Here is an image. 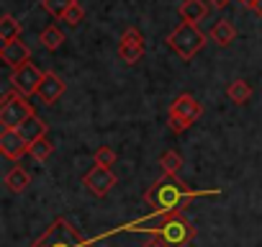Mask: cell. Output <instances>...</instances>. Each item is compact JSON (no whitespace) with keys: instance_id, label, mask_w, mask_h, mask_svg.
I'll return each instance as SVG.
<instances>
[{"instance_id":"28","label":"cell","mask_w":262,"mask_h":247,"mask_svg":"<svg viewBox=\"0 0 262 247\" xmlns=\"http://www.w3.org/2000/svg\"><path fill=\"white\" fill-rule=\"evenodd\" d=\"M239 3L247 6V8H254V6H257V0H239Z\"/></svg>"},{"instance_id":"22","label":"cell","mask_w":262,"mask_h":247,"mask_svg":"<svg viewBox=\"0 0 262 247\" xmlns=\"http://www.w3.org/2000/svg\"><path fill=\"white\" fill-rule=\"evenodd\" d=\"M52 152H54V145H52L47 137H44V139H39V142H34V145L29 147V155H31L36 162H44Z\"/></svg>"},{"instance_id":"4","label":"cell","mask_w":262,"mask_h":247,"mask_svg":"<svg viewBox=\"0 0 262 247\" xmlns=\"http://www.w3.org/2000/svg\"><path fill=\"white\" fill-rule=\"evenodd\" d=\"M203 113V106L198 103L195 95L183 93L170 103V113H167V127L175 134H183L185 129L193 127V121H198V116Z\"/></svg>"},{"instance_id":"12","label":"cell","mask_w":262,"mask_h":247,"mask_svg":"<svg viewBox=\"0 0 262 247\" xmlns=\"http://www.w3.org/2000/svg\"><path fill=\"white\" fill-rule=\"evenodd\" d=\"M62 93H64L62 77H59L57 72H44V80H41V85H39V90H36V95L41 98V103L52 106V103H57V100L62 98Z\"/></svg>"},{"instance_id":"18","label":"cell","mask_w":262,"mask_h":247,"mask_svg":"<svg viewBox=\"0 0 262 247\" xmlns=\"http://www.w3.org/2000/svg\"><path fill=\"white\" fill-rule=\"evenodd\" d=\"M0 39H3V44L21 39V24L11 13H6L3 18H0Z\"/></svg>"},{"instance_id":"10","label":"cell","mask_w":262,"mask_h":247,"mask_svg":"<svg viewBox=\"0 0 262 247\" xmlns=\"http://www.w3.org/2000/svg\"><path fill=\"white\" fill-rule=\"evenodd\" d=\"M0 152L8 160L18 162L24 155H29V142L16 129H3V134H0Z\"/></svg>"},{"instance_id":"27","label":"cell","mask_w":262,"mask_h":247,"mask_svg":"<svg viewBox=\"0 0 262 247\" xmlns=\"http://www.w3.org/2000/svg\"><path fill=\"white\" fill-rule=\"evenodd\" d=\"M252 11H254V13H257V16H259V18H262V0H257V6H254V8H252Z\"/></svg>"},{"instance_id":"24","label":"cell","mask_w":262,"mask_h":247,"mask_svg":"<svg viewBox=\"0 0 262 247\" xmlns=\"http://www.w3.org/2000/svg\"><path fill=\"white\" fill-rule=\"evenodd\" d=\"M82 18H85V11H82V6H80V3H75V6L64 13V18H62V21H67V26H72V29H75V26H80V21H82Z\"/></svg>"},{"instance_id":"26","label":"cell","mask_w":262,"mask_h":247,"mask_svg":"<svg viewBox=\"0 0 262 247\" xmlns=\"http://www.w3.org/2000/svg\"><path fill=\"white\" fill-rule=\"evenodd\" d=\"M142 247H165V242H162V239H157V237H152V239H149V242H144Z\"/></svg>"},{"instance_id":"7","label":"cell","mask_w":262,"mask_h":247,"mask_svg":"<svg viewBox=\"0 0 262 247\" xmlns=\"http://www.w3.org/2000/svg\"><path fill=\"white\" fill-rule=\"evenodd\" d=\"M41 80H44V72H41L34 62H26L24 67L13 70V75H11V85H13V90L21 93V95H36Z\"/></svg>"},{"instance_id":"19","label":"cell","mask_w":262,"mask_h":247,"mask_svg":"<svg viewBox=\"0 0 262 247\" xmlns=\"http://www.w3.org/2000/svg\"><path fill=\"white\" fill-rule=\"evenodd\" d=\"M67 39H64V34L57 29V26H47L44 31H41V44L49 49V52H54V49H59L62 44H64Z\"/></svg>"},{"instance_id":"20","label":"cell","mask_w":262,"mask_h":247,"mask_svg":"<svg viewBox=\"0 0 262 247\" xmlns=\"http://www.w3.org/2000/svg\"><path fill=\"white\" fill-rule=\"evenodd\" d=\"M160 168H162V175H178L180 168H183V157L170 150V152H165L160 157Z\"/></svg>"},{"instance_id":"25","label":"cell","mask_w":262,"mask_h":247,"mask_svg":"<svg viewBox=\"0 0 262 247\" xmlns=\"http://www.w3.org/2000/svg\"><path fill=\"white\" fill-rule=\"evenodd\" d=\"M208 6L216 8V11H224V8L229 6V0H208Z\"/></svg>"},{"instance_id":"6","label":"cell","mask_w":262,"mask_h":247,"mask_svg":"<svg viewBox=\"0 0 262 247\" xmlns=\"http://www.w3.org/2000/svg\"><path fill=\"white\" fill-rule=\"evenodd\" d=\"M34 113L31 103L26 100V95L21 93H6L3 98V106H0V123H3V129H18L21 123H26Z\"/></svg>"},{"instance_id":"14","label":"cell","mask_w":262,"mask_h":247,"mask_svg":"<svg viewBox=\"0 0 262 247\" xmlns=\"http://www.w3.org/2000/svg\"><path fill=\"white\" fill-rule=\"evenodd\" d=\"M47 129H49V127H47V121H44V118L31 116L26 123H21V127H18L16 132H18V134L29 142V147H31L34 142H39V139H44V137H47Z\"/></svg>"},{"instance_id":"8","label":"cell","mask_w":262,"mask_h":247,"mask_svg":"<svg viewBox=\"0 0 262 247\" xmlns=\"http://www.w3.org/2000/svg\"><path fill=\"white\" fill-rule=\"evenodd\" d=\"M144 36H142V31L139 29H126L123 31V36H121V42H118V59L121 62H126V65H137L142 57H144Z\"/></svg>"},{"instance_id":"9","label":"cell","mask_w":262,"mask_h":247,"mask_svg":"<svg viewBox=\"0 0 262 247\" xmlns=\"http://www.w3.org/2000/svg\"><path fill=\"white\" fill-rule=\"evenodd\" d=\"M85 186H88V191H90L93 196L103 198V196H108L111 188L116 186V175H113L111 168L95 165V168H90V173L85 175Z\"/></svg>"},{"instance_id":"2","label":"cell","mask_w":262,"mask_h":247,"mask_svg":"<svg viewBox=\"0 0 262 247\" xmlns=\"http://www.w3.org/2000/svg\"><path fill=\"white\" fill-rule=\"evenodd\" d=\"M128 229H147L152 237L162 239L165 247H188L195 239V227L183 216V211H172V214H162L157 221H147V224H134Z\"/></svg>"},{"instance_id":"16","label":"cell","mask_w":262,"mask_h":247,"mask_svg":"<svg viewBox=\"0 0 262 247\" xmlns=\"http://www.w3.org/2000/svg\"><path fill=\"white\" fill-rule=\"evenodd\" d=\"M6 186H8V191H13V193H24V191L31 186V175L18 165V168H13V170L6 175Z\"/></svg>"},{"instance_id":"3","label":"cell","mask_w":262,"mask_h":247,"mask_svg":"<svg viewBox=\"0 0 262 247\" xmlns=\"http://www.w3.org/2000/svg\"><path fill=\"white\" fill-rule=\"evenodd\" d=\"M31 247H93L67 219H54Z\"/></svg>"},{"instance_id":"17","label":"cell","mask_w":262,"mask_h":247,"mask_svg":"<svg viewBox=\"0 0 262 247\" xmlns=\"http://www.w3.org/2000/svg\"><path fill=\"white\" fill-rule=\"evenodd\" d=\"M226 95H229V100H231V103L244 106V103L252 98V88H249V83H247V80H234V83L226 88Z\"/></svg>"},{"instance_id":"15","label":"cell","mask_w":262,"mask_h":247,"mask_svg":"<svg viewBox=\"0 0 262 247\" xmlns=\"http://www.w3.org/2000/svg\"><path fill=\"white\" fill-rule=\"evenodd\" d=\"M211 42L213 44H219V47H229L234 39H236V29H234V24L231 21H226V18H221V21H216L213 24V29H211Z\"/></svg>"},{"instance_id":"21","label":"cell","mask_w":262,"mask_h":247,"mask_svg":"<svg viewBox=\"0 0 262 247\" xmlns=\"http://www.w3.org/2000/svg\"><path fill=\"white\" fill-rule=\"evenodd\" d=\"M77 3V0H41V6L44 11H49L54 18H64V13Z\"/></svg>"},{"instance_id":"23","label":"cell","mask_w":262,"mask_h":247,"mask_svg":"<svg viewBox=\"0 0 262 247\" xmlns=\"http://www.w3.org/2000/svg\"><path fill=\"white\" fill-rule=\"evenodd\" d=\"M93 162H95V165H103V168H111V165L116 162V152H113L111 147H98V150L93 152Z\"/></svg>"},{"instance_id":"13","label":"cell","mask_w":262,"mask_h":247,"mask_svg":"<svg viewBox=\"0 0 262 247\" xmlns=\"http://www.w3.org/2000/svg\"><path fill=\"white\" fill-rule=\"evenodd\" d=\"M208 8H211V6L206 3V0H183L180 8H178V13H180L183 21L198 24V21H203V18L208 16Z\"/></svg>"},{"instance_id":"1","label":"cell","mask_w":262,"mask_h":247,"mask_svg":"<svg viewBox=\"0 0 262 247\" xmlns=\"http://www.w3.org/2000/svg\"><path fill=\"white\" fill-rule=\"evenodd\" d=\"M198 196H203V193L201 191H190L183 180H178V175H162L157 183H152L144 191V201L160 216L162 214H172V211H183Z\"/></svg>"},{"instance_id":"5","label":"cell","mask_w":262,"mask_h":247,"mask_svg":"<svg viewBox=\"0 0 262 247\" xmlns=\"http://www.w3.org/2000/svg\"><path fill=\"white\" fill-rule=\"evenodd\" d=\"M167 44H170V49H172L178 57H183V59L188 62V59H193V57L203 49L206 36L198 31V26H195V24L183 21V24H180V26L167 36Z\"/></svg>"},{"instance_id":"11","label":"cell","mask_w":262,"mask_h":247,"mask_svg":"<svg viewBox=\"0 0 262 247\" xmlns=\"http://www.w3.org/2000/svg\"><path fill=\"white\" fill-rule=\"evenodd\" d=\"M0 57H3V62H6L8 67L18 70V67H24V65L31 59V49H29L21 39H16V42L3 44V49H0Z\"/></svg>"}]
</instances>
